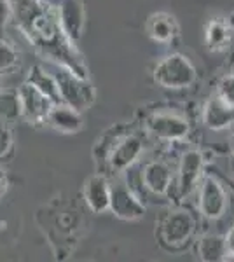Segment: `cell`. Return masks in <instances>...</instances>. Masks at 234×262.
Returning a JSON list of instances; mask_svg holds the SVG:
<instances>
[{
  "label": "cell",
  "instance_id": "cell-13",
  "mask_svg": "<svg viewBox=\"0 0 234 262\" xmlns=\"http://www.w3.org/2000/svg\"><path fill=\"white\" fill-rule=\"evenodd\" d=\"M203 170V158L198 150H189L184 154L178 170V191L180 196H189L193 189L198 185Z\"/></svg>",
  "mask_w": 234,
  "mask_h": 262
},
{
  "label": "cell",
  "instance_id": "cell-7",
  "mask_svg": "<svg viewBox=\"0 0 234 262\" xmlns=\"http://www.w3.org/2000/svg\"><path fill=\"white\" fill-rule=\"evenodd\" d=\"M109 210L121 221H138L145 217V206L138 200V196L131 191L130 185L119 182L110 185V205Z\"/></svg>",
  "mask_w": 234,
  "mask_h": 262
},
{
  "label": "cell",
  "instance_id": "cell-20",
  "mask_svg": "<svg viewBox=\"0 0 234 262\" xmlns=\"http://www.w3.org/2000/svg\"><path fill=\"white\" fill-rule=\"evenodd\" d=\"M199 259L205 262H217L224 260L225 255V239L217 234H206L199 239L198 243Z\"/></svg>",
  "mask_w": 234,
  "mask_h": 262
},
{
  "label": "cell",
  "instance_id": "cell-15",
  "mask_svg": "<svg viewBox=\"0 0 234 262\" xmlns=\"http://www.w3.org/2000/svg\"><path fill=\"white\" fill-rule=\"evenodd\" d=\"M169 182H172V173L164 163L152 161L143 166L142 184L152 194H159V196L166 194L169 189Z\"/></svg>",
  "mask_w": 234,
  "mask_h": 262
},
{
  "label": "cell",
  "instance_id": "cell-24",
  "mask_svg": "<svg viewBox=\"0 0 234 262\" xmlns=\"http://www.w3.org/2000/svg\"><path fill=\"white\" fill-rule=\"evenodd\" d=\"M12 19V9L9 0H0V32L6 28V25Z\"/></svg>",
  "mask_w": 234,
  "mask_h": 262
},
{
  "label": "cell",
  "instance_id": "cell-18",
  "mask_svg": "<svg viewBox=\"0 0 234 262\" xmlns=\"http://www.w3.org/2000/svg\"><path fill=\"white\" fill-rule=\"evenodd\" d=\"M21 117L18 90H0V124H14Z\"/></svg>",
  "mask_w": 234,
  "mask_h": 262
},
{
  "label": "cell",
  "instance_id": "cell-16",
  "mask_svg": "<svg viewBox=\"0 0 234 262\" xmlns=\"http://www.w3.org/2000/svg\"><path fill=\"white\" fill-rule=\"evenodd\" d=\"M25 82H28L30 86L37 88V90L40 93H44L48 98L53 100L54 103H59V101H61L59 100V91H58V84H56L54 75L49 74V72L42 65H39V63L30 67Z\"/></svg>",
  "mask_w": 234,
  "mask_h": 262
},
{
  "label": "cell",
  "instance_id": "cell-5",
  "mask_svg": "<svg viewBox=\"0 0 234 262\" xmlns=\"http://www.w3.org/2000/svg\"><path fill=\"white\" fill-rule=\"evenodd\" d=\"M194 232V219L185 210L168 212L157 224V238L168 250H178L190 239Z\"/></svg>",
  "mask_w": 234,
  "mask_h": 262
},
{
  "label": "cell",
  "instance_id": "cell-6",
  "mask_svg": "<svg viewBox=\"0 0 234 262\" xmlns=\"http://www.w3.org/2000/svg\"><path fill=\"white\" fill-rule=\"evenodd\" d=\"M18 95L21 101V117L35 128L46 126V117L54 101L28 82H23L18 88Z\"/></svg>",
  "mask_w": 234,
  "mask_h": 262
},
{
  "label": "cell",
  "instance_id": "cell-17",
  "mask_svg": "<svg viewBox=\"0 0 234 262\" xmlns=\"http://www.w3.org/2000/svg\"><path fill=\"white\" fill-rule=\"evenodd\" d=\"M147 33L156 42H169L178 35V25L173 16L157 12L147 21Z\"/></svg>",
  "mask_w": 234,
  "mask_h": 262
},
{
  "label": "cell",
  "instance_id": "cell-10",
  "mask_svg": "<svg viewBox=\"0 0 234 262\" xmlns=\"http://www.w3.org/2000/svg\"><path fill=\"white\" fill-rule=\"evenodd\" d=\"M46 126L59 131V133H79L84 126V117L82 112L77 108L59 101V103H53V107L49 108Z\"/></svg>",
  "mask_w": 234,
  "mask_h": 262
},
{
  "label": "cell",
  "instance_id": "cell-4",
  "mask_svg": "<svg viewBox=\"0 0 234 262\" xmlns=\"http://www.w3.org/2000/svg\"><path fill=\"white\" fill-rule=\"evenodd\" d=\"M154 79L166 90H184L196 81V69L184 54H169L156 65Z\"/></svg>",
  "mask_w": 234,
  "mask_h": 262
},
{
  "label": "cell",
  "instance_id": "cell-19",
  "mask_svg": "<svg viewBox=\"0 0 234 262\" xmlns=\"http://www.w3.org/2000/svg\"><path fill=\"white\" fill-rule=\"evenodd\" d=\"M205 40L210 51H220L231 40V27L222 19H214L205 30Z\"/></svg>",
  "mask_w": 234,
  "mask_h": 262
},
{
  "label": "cell",
  "instance_id": "cell-27",
  "mask_svg": "<svg viewBox=\"0 0 234 262\" xmlns=\"http://www.w3.org/2000/svg\"><path fill=\"white\" fill-rule=\"evenodd\" d=\"M227 25H229V27H231V28H234V12H232L231 16H229V18H227Z\"/></svg>",
  "mask_w": 234,
  "mask_h": 262
},
{
  "label": "cell",
  "instance_id": "cell-25",
  "mask_svg": "<svg viewBox=\"0 0 234 262\" xmlns=\"http://www.w3.org/2000/svg\"><path fill=\"white\" fill-rule=\"evenodd\" d=\"M225 255H224V260H231L234 259V226L231 227V231L227 232L225 236Z\"/></svg>",
  "mask_w": 234,
  "mask_h": 262
},
{
  "label": "cell",
  "instance_id": "cell-21",
  "mask_svg": "<svg viewBox=\"0 0 234 262\" xmlns=\"http://www.w3.org/2000/svg\"><path fill=\"white\" fill-rule=\"evenodd\" d=\"M21 56L18 49L4 37H0V75H9L19 70Z\"/></svg>",
  "mask_w": 234,
  "mask_h": 262
},
{
  "label": "cell",
  "instance_id": "cell-22",
  "mask_svg": "<svg viewBox=\"0 0 234 262\" xmlns=\"http://www.w3.org/2000/svg\"><path fill=\"white\" fill-rule=\"evenodd\" d=\"M14 150V138L7 124H0V161L9 158Z\"/></svg>",
  "mask_w": 234,
  "mask_h": 262
},
{
  "label": "cell",
  "instance_id": "cell-3",
  "mask_svg": "<svg viewBox=\"0 0 234 262\" xmlns=\"http://www.w3.org/2000/svg\"><path fill=\"white\" fill-rule=\"evenodd\" d=\"M53 75L56 79L59 100L63 103L70 105L80 112L88 111L95 103L96 93L88 77H79L74 72L63 69V67H56V72Z\"/></svg>",
  "mask_w": 234,
  "mask_h": 262
},
{
  "label": "cell",
  "instance_id": "cell-29",
  "mask_svg": "<svg viewBox=\"0 0 234 262\" xmlns=\"http://www.w3.org/2000/svg\"><path fill=\"white\" fill-rule=\"evenodd\" d=\"M231 140H232V147H234V133H232V138H231Z\"/></svg>",
  "mask_w": 234,
  "mask_h": 262
},
{
  "label": "cell",
  "instance_id": "cell-1",
  "mask_svg": "<svg viewBox=\"0 0 234 262\" xmlns=\"http://www.w3.org/2000/svg\"><path fill=\"white\" fill-rule=\"evenodd\" d=\"M12 21L44 60L88 77V65L75 42L63 32L58 11L49 0H9Z\"/></svg>",
  "mask_w": 234,
  "mask_h": 262
},
{
  "label": "cell",
  "instance_id": "cell-26",
  "mask_svg": "<svg viewBox=\"0 0 234 262\" xmlns=\"http://www.w3.org/2000/svg\"><path fill=\"white\" fill-rule=\"evenodd\" d=\"M7 185H9V180H7L6 171L0 168V198H4V194L7 192Z\"/></svg>",
  "mask_w": 234,
  "mask_h": 262
},
{
  "label": "cell",
  "instance_id": "cell-12",
  "mask_svg": "<svg viewBox=\"0 0 234 262\" xmlns=\"http://www.w3.org/2000/svg\"><path fill=\"white\" fill-rule=\"evenodd\" d=\"M84 201L93 213H103L110 205V184L107 175L96 173L84 185Z\"/></svg>",
  "mask_w": 234,
  "mask_h": 262
},
{
  "label": "cell",
  "instance_id": "cell-28",
  "mask_svg": "<svg viewBox=\"0 0 234 262\" xmlns=\"http://www.w3.org/2000/svg\"><path fill=\"white\" fill-rule=\"evenodd\" d=\"M229 164H231V170H232V173H234V156L231 158V163H229Z\"/></svg>",
  "mask_w": 234,
  "mask_h": 262
},
{
  "label": "cell",
  "instance_id": "cell-9",
  "mask_svg": "<svg viewBox=\"0 0 234 262\" xmlns=\"http://www.w3.org/2000/svg\"><path fill=\"white\" fill-rule=\"evenodd\" d=\"M199 208L206 219H220L227 208V198H225L222 185L211 177H206L201 184Z\"/></svg>",
  "mask_w": 234,
  "mask_h": 262
},
{
  "label": "cell",
  "instance_id": "cell-14",
  "mask_svg": "<svg viewBox=\"0 0 234 262\" xmlns=\"http://www.w3.org/2000/svg\"><path fill=\"white\" fill-rule=\"evenodd\" d=\"M203 119H205V124L210 129L220 131V129H224L232 124L234 107L229 105L227 101H224L219 95H214L210 100H208Z\"/></svg>",
  "mask_w": 234,
  "mask_h": 262
},
{
  "label": "cell",
  "instance_id": "cell-8",
  "mask_svg": "<svg viewBox=\"0 0 234 262\" xmlns=\"http://www.w3.org/2000/svg\"><path fill=\"white\" fill-rule=\"evenodd\" d=\"M56 11L63 32L72 42L77 44L86 27V7L82 0H61Z\"/></svg>",
  "mask_w": 234,
  "mask_h": 262
},
{
  "label": "cell",
  "instance_id": "cell-23",
  "mask_svg": "<svg viewBox=\"0 0 234 262\" xmlns=\"http://www.w3.org/2000/svg\"><path fill=\"white\" fill-rule=\"evenodd\" d=\"M217 95L234 107V75H225L222 81H220Z\"/></svg>",
  "mask_w": 234,
  "mask_h": 262
},
{
  "label": "cell",
  "instance_id": "cell-2",
  "mask_svg": "<svg viewBox=\"0 0 234 262\" xmlns=\"http://www.w3.org/2000/svg\"><path fill=\"white\" fill-rule=\"evenodd\" d=\"M143 150V143L140 137L131 133H122L116 128H110L107 133L101 135V138L95 145V161L100 168V173L109 170L112 175L121 171H127Z\"/></svg>",
  "mask_w": 234,
  "mask_h": 262
},
{
  "label": "cell",
  "instance_id": "cell-30",
  "mask_svg": "<svg viewBox=\"0 0 234 262\" xmlns=\"http://www.w3.org/2000/svg\"><path fill=\"white\" fill-rule=\"evenodd\" d=\"M0 90H2V82H0Z\"/></svg>",
  "mask_w": 234,
  "mask_h": 262
},
{
  "label": "cell",
  "instance_id": "cell-11",
  "mask_svg": "<svg viewBox=\"0 0 234 262\" xmlns=\"http://www.w3.org/2000/svg\"><path fill=\"white\" fill-rule=\"evenodd\" d=\"M148 131L161 140H178L189 133V124L177 114H154L148 119Z\"/></svg>",
  "mask_w": 234,
  "mask_h": 262
}]
</instances>
